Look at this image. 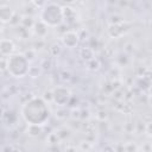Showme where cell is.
Masks as SVG:
<instances>
[{
  "mask_svg": "<svg viewBox=\"0 0 152 152\" xmlns=\"http://www.w3.org/2000/svg\"><path fill=\"white\" fill-rule=\"evenodd\" d=\"M20 114L27 125L43 126L50 118L49 103L43 97L33 96L23 103Z\"/></svg>",
  "mask_w": 152,
  "mask_h": 152,
  "instance_id": "cell-1",
  "label": "cell"
},
{
  "mask_svg": "<svg viewBox=\"0 0 152 152\" xmlns=\"http://www.w3.org/2000/svg\"><path fill=\"white\" fill-rule=\"evenodd\" d=\"M39 19L49 27H57L63 21V7L57 2H46L40 10Z\"/></svg>",
  "mask_w": 152,
  "mask_h": 152,
  "instance_id": "cell-2",
  "label": "cell"
},
{
  "mask_svg": "<svg viewBox=\"0 0 152 152\" xmlns=\"http://www.w3.org/2000/svg\"><path fill=\"white\" fill-rule=\"evenodd\" d=\"M30 69V62L24 53H14L7 58V72L12 77L21 78L27 75Z\"/></svg>",
  "mask_w": 152,
  "mask_h": 152,
  "instance_id": "cell-3",
  "label": "cell"
},
{
  "mask_svg": "<svg viewBox=\"0 0 152 152\" xmlns=\"http://www.w3.org/2000/svg\"><path fill=\"white\" fill-rule=\"evenodd\" d=\"M53 95V103L58 107H64L69 104V101L71 99V93L65 86H57L52 89Z\"/></svg>",
  "mask_w": 152,
  "mask_h": 152,
  "instance_id": "cell-4",
  "label": "cell"
},
{
  "mask_svg": "<svg viewBox=\"0 0 152 152\" xmlns=\"http://www.w3.org/2000/svg\"><path fill=\"white\" fill-rule=\"evenodd\" d=\"M129 30H131V24L127 23V21H125V23H121V24H118V25L108 26L107 32H108V34H109L110 38H121Z\"/></svg>",
  "mask_w": 152,
  "mask_h": 152,
  "instance_id": "cell-5",
  "label": "cell"
},
{
  "mask_svg": "<svg viewBox=\"0 0 152 152\" xmlns=\"http://www.w3.org/2000/svg\"><path fill=\"white\" fill-rule=\"evenodd\" d=\"M61 40L63 43L64 46H66L68 49H74L80 43V34L76 32V31H72V30H68L65 31L62 37H61Z\"/></svg>",
  "mask_w": 152,
  "mask_h": 152,
  "instance_id": "cell-6",
  "label": "cell"
},
{
  "mask_svg": "<svg viewBox=\"0 0 152 152\" xmlns=\"http://www.w3.org/2000/svg\"><path fill=\"white\" fill-rule=\"evenodd\" d=\"M15 50V45H14V42L12 39H8V38H2L0 40V53L2 57H6L8 58L10 56L14 55Z\"/></svg>",
  "mask_w": 152,
  "mask_h": 152,
  "instance_id": "cell-7",
  "label": "cell"
},
{
  "mask_svg": "<svg viewBox=\"0 0 152 152\" xmlns=\"http://www.w3.org/2000/svg\"><path fill=\"white\" fill-rule=\"evenodd\" d=\"M15 14V11L10 7L7 4L0 5V21L1 24H10Z\"/></svg>",
  "mask_w": 152,
  "mask_h": 152,
  "instance_id": "cell-8",
  "label": "cell"
},
{
  "mask_svg": "<svg viewBox=\"0 0 152 152\" xmlns=\"http://www.w3.org/2000/svg\"><path fill=\"white\" fill-rule=\"evenodd\" d=\"M48 32H49V26L45 23H43L40 19L39 20H36L34 26L32 28V34H34L36 37H38V39H43V38L46 37Z\"/></svg>",
  "mask_w": 152,
  "mask_h": 152,
  "instance_id": "cell-9",
  "label": "cell"
},
{
  "mask_svg": "<svg viewBox=\"0 0 152 152\" xmlns=\"http://www.w3.org/2000/svg\"><path fill=\"white\" fill-rule=\"evenodd\" d=\"M63 7V18H64V21L65 23H75L77 19V13H76V10L69 5L66 6H62Z\"/></svg>",
  "mask_w": 152,
  "mask_h": 152,
  "instance_id": "cell-10",
  "label": "cell"
},
{
  "mask_svg": "<svg viewBox=\"0 0 152 152\" xmlns=\"http://www.w3.org/2000/svg\"><path fill=\"white\" fill-rule=\"evenodd\" d=\"M80 57L83 61H86V63L88 61L95 58V56H94V49L91 46H83V48H81L80 49Z\"/></svg>",
  "mask_w": 152,
  "mask_h": 152,
  "instance_id": "cell-11",
  "label": "cell"
},
{
  "mask_svg": "<svg viewBox=\"0 0 152 152\" xmlns=\"http://www.w3.org/2000/svg\"><path fill=\"white\" fill-rule=\"evenodd\" d=\"M34 23H36V20L33 19V17L31 14H24V15H21V20H20V25L21 26H24V27H26V28H28V30L32 31V28L34 26Z\"/></svg>",
  "mask_w": 152,
  "mask_h": 152,
  "instance_id": "cell-12",
  "label": "cell"
},
{
  "mask_svg": "<svg viewBox=\"0 0 152 152\" xmlns=\"http://www.w3.org/2000/svg\"><path fill=\"white\" fill-rule=\"evenodd\" d=\"M43 132V126H39V125H27V128H26V133L32 137V138H36L38 135H40Z\"/></svg>",
  "mask_w": 152,
  "mask_h": 152,
  "instance_id": "cell-13",
  "label": "cell"
},
{
  "mask_svg": "<svg viewBox=\"0 0 152 152\" xmlns=\"http://www.w3.org/2000/svg\"><path fill=\"white\" fill-rule=\"evenodd\" d=\"M15 33L19 37V39H27L30 37V34L32 33V31L21 25H18V26H15Z\"/></svg>",
  "mask_w": 152,
  "mask_h": 152,
  "instance_id": "cell-14",
  "label": "cell"
},
{
  "mask_svg": "<svg viewBox=\"0 0 152 152\" xmlns=\"http://www.w3.org/2000/svg\"><path fill=\"white\" fill-rule=\"evenodd\" d=\"M107 21H108V26H112V25H118V24L125 23L126 20H125V18L122 15H120L118 13H113V14H110L108 17Z\"/></svg>",
  "mask_w": 152,
  "mask_h": 152,
  "instance_id": "cell-15",
  "label": "cell"
},
{
  "mask_svg": "<svg viewBox=\"0 0 152 152\" xmlns=\"http://www.w3.org/2000/svg\"><path fill=\"white\" fill-rule=\"evenodd\" d=\"M43 69L40 65H30V69H28V72L27 75L31 77V78H37L39 77V75L42 74Z\"/></svg>",
  "mask_w": 152,
  "mask_h": 152,
  "instance_id": "cell-16",
  "label": "cell"
},
{
  "mask_svg": "<svg viewBox=\"0 0 152 152\" xmlns=\"http://www.w3.org/2000/svg\"><path fill=\"white\" fill-rule=\"evenodd\" d=\"M100 66H101V62H100L99 58H96V57L87 62V69H89V70H91V71L99 70Z\"/></svg>",
  "mask_w": 152,
  "mask_h": 152,
  "instance_id": "cell-17",
  "label": "cell"
},
{
  "mask_svg": "<svg viewBox=\"0 0 152 152\" xmlns=\"http://www.w3.org/2000/svg\"><path fill=\"white\" fill-rule=\"evenodd\" d=\"M56 133H57V135L59 137L61 141H62V140H65V139H68V138L71 135V132H70V129H68L66 127H62V128H58V129L56 131Z\"/></svg>",
  "mask_w": 152,
  "mask_h": 152,
  "instance_id": "cell-18",
  "label": "cell"
},
{
  "mask_svg": "<svg viewBox=\"0 0 152 152\" xmlns=\"http://www.w3.org/2000/svg\"><path fill=\"white\" fill-rule=\"evenodd\" d=\"M24 56L27 58L28 62H32V61H34L36 57H37V50H34L33 48H31V49H28V50H26V51L24 52Z\"/></svg>",
  "mask_w": 152,
  "mask_h": 152,
  "instance_id": "cell-19",
  "label": "cell"
},
{
  "mask_svg": "<svg viewBox=\"0 0 152 152\" xmlns=\"http://www.w3.org/2000/svg\"><path fill=\"white\" fill-rule=\"evenodd\" d=\"M61 45H58L57 43H55V44H52L51 46H50V53H51V56H53V57H57L59 53H61Z\"/></svg>",
  "mask_w": 152,
  "mask_h": 152,
  "instance_id": "cell-20",
  "label": "cell"
},
{
  "mask_svg": "<svg viewBox=\"0 0 152 152\" xmlns=\"http://www.w3.org/2000/svg\"><path fill=\"white\" fill-rule=\"evenodd\" d=\"M48 140H49V142H51L52 145H57V144H59V141H61V139H59V137L57 135L56 132L50 133V135L48 137Z\"/></svg>",
  "mask_w": 152,
  "mask_h": 152,
  "instance_id": "cell-21",
  "label": "cell"
},
{
  "mask_svg": "<svg viewBox=\"0 0 152 152\" xmlns=\"http://www.w3.org/2000/svg\"><path fill=\"white\" fill-rule=\"evenodd\" d=\"M118 61H120V65L121 66H124V65H126L127 63H128V61H129V58H128V56H127V53H120V55H118Z\"/></svg>",
  "mask_w": 152,
  "mask_h": 152,
  "instance_id": "cell-22",
  "label": "cell"
},
{
  "mask_svg": "<svg viewBox=\"0 0 152 152\" xmlns=\"http://www.w3.org/2000/svg\"><path fill=\"white\" fill-rule=\"evenodd\" d=\"M95 116H96L97 120H100V121H104V120H107L108 114H107V112H106L104 109H101V110H97V112H96Z\"/></svg>",
  "mask_w": 152,
  "mask_h": 152,
  "instance_id": "cell-23",
  "label": "cell"
},
{
  "mask_svg": "<svg viewBox=\"0 0 152 152\" xmlns=\"http://www.w3.org/2000/svg\"><path fill=\"white\" fill-rule=\"evenodd\" d=\"M124 151L125 152H138V146L134 142H128L125 145Z\"/></svg>",
  "mask_w": 152,
  "mask_h": 152,
  "instance_id": "cell-24",
  "label": "cell"
},
{
  "mask_svg": "<svg viewBox=\"0 0 152 152\" xmlns=\"http://www.w3.org/2000/svg\"><path fill=\"white\" fill-rule=\"evenodd\" d=\"M43 99L48 102V103H51L53 102V95H52V90H46L43 95Z\"/></svg>",
  "mask_w": 152,
  "mask_h": 152,
  "instance_id": "cell-25",
  "label": "cell"
},
{
  "mask_svg": "<svg viewBox=\"0 0 152 152\" xmlns=\"http://www.w3.org/2000/svg\"><path fill=\"white\" fill-rule=\"evenodd\" d=\"M145 132L147 133V135L152 137V121L146 124V126H145Z\"/></svg>",
  "mask_w": 152,
  "mask_h": 152,
  "instance_id": "cell-26",
  "label": "cell"
},
{
  "mask_svg": "<svg viewBox=\"0 0 152 152\" xmlns=\"http://www.w3.org/2000/svg\"><path fill=\"white\" fill-rule=\"evenodd\" d=\"M101 152H115V150L110 146V145H106L103 148H102V151Z\"/></svg>",
  "mask_w": 152,
  "mask_h": 152,
  "instance_id": "cell-27",
  "label": "cell"
},
{
  "mask_svg": "<svg viewBox=\"0 0 152 152\" xmlns=\"http://www.w3.org/2000/svg\"><path fill=\"white\" fill-rule=\"evenodd\" d=\"M65 152H77V148L75 146H69L65 148Z\"/></svg>",
  "mask_w": 152,
  "mask_h": 152,
  "instance_id": "cell-28",
  "label": "cell"
},
{
  "mask_svg": "<svg viewBox=\"0 0 152 152\" xmlns=\"http://www.w3.org/2000/svg\"><path fill=\"white\" fill-rule=\"evenodd\" d=\"M147 103L150 104V107L152 108V94H150L148 95V97H147Z\"/></svg>",
  "mask_w": 152,
  "mask_h": 152,
  "instance_id": "cell-29",
  "label": "cell"
},
{
  "mask_svg": "<svg viewBox=\"0 0 152 152\" xmlns=\"http://www.w3.org/2000/svg\"><path fill=\"white\" fill-rule=\"evenodd\" d=\"M11 152H21L19 148H15V147H12V150H11Z\"/></svg>",
  "mask_w": 152,
  "mask_h": 152,
  "instance_id": "cell-30",
  "label": "cell"
}]
</instances>
